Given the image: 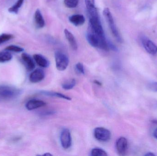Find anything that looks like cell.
I'll return each mask as SVG.
<instances>
[{
	"label": "cell",
	"mask_w": 157,
	"mask_h": 156,
	"mask_svg": "<svg viewBox=\"0 0 157 156\" xmlns=\"http://www.w3.org/2000/svg\"><path fill=\"white\" fill-rule=\"evenodd\" d=\"M154 136L156 139H157V128L155 130V131H154Z\"/></svg>",
	"instance_id": "obj_27"
},
{
	"label": "cell",
	"mask_w": 157,
	"mask_h": 156,
	"mask_svg": "<svg viewBox=\"0 0 157 156\" xmlns=\"http://www.w3.org/2000/svg\"><path fill=\"white\" fill-rule=\"evenodd\" d=\"M60 139L61 144L64 149H69L71 146V136L69 129H64L63 130L61 133Z\"/></svg>",
	"instance_id": "obj_5"
},
{
	"label": "cell",
	"mask_w": 157,
	"mask_h": 156,
	"mask_svg": "<svg viewBox=\"0 0 157 156\" xmlns=\"http://www.w3.org/2000/svg\"><path fill=\"white\" fill-rule=\"evenodd\" d=\"M46 105V103L41 100L32 99L29 100L25 104V107L28 111H33L36 109L43 107Z\"/></svg>",
	"instance_id": "obj_10"
},
{
	"label": "cell",
	"mask_w": 157,
	"mask_h": 156,
	"mask_svg": "<svg viewBox=\"0 0 157 156\" xmlns=\"http://www.w3.org/2000/svg\"><path fill=\"white\" fill-rule=\"evenodd\" d=\"M79 0H64V4L69 8H75L78 5Z\"/></svg>",
	"instance_id": "obj_20"
},
{
	"label": "cell",
	"mask_w": 157,
	"mask_h": 156,
	"mask_svg": "<svg viewBox=\"0 0 157 156\" xmlns=\"http://www.w3.org/2000/svg\"><path fill=\"white\" fill-rule=\"evenodd\" d=\"M13 58L12 54L9 51H1L0 52V63H4L10 61Z\"/></svg>",
	"instance_id": "obj_16"
},
{
	"label": "cell",
	"mask_w": 157,
	"mask_h": 156,
	"mask_svg": "<svg viewBox=\"0 0 157 156\" xmlns=\"http://www.w3.org/2000/svg\"><path fill=\"white\" fill-rule=\"evenodd\" d=\"M21 59L26 68L28 71H32L36 67L35 61L30 55L24 53L21 55Z\"/></svg>",
	"instance_id": "obj_9"
},
{
	"label": "cell",
	"mask_w": 157,
	"mask_h": 156,
	"mask_svg": "<svg viewBox=\"0 0 157 156\" xmlns=\"http://www.w3.org/2000/svg\"><path fill=\"white\" fill-rule=\"evenodd\" d=\"M142 42L143 46L147 52L152 55L157 54V46L152 40L147 38H142Z\"/></svg>",
	"instance_id": "obj_7"
},
{
	"label": "cell",
	"mask_w": 157,
	"mask_h": 156,
	"mask_svg": "<svg viewBox=\"0 0 157 156\" xmlns=\"http://www.w3.org/2000/svg\"><path fill=\"white\" fill-rule=\"evenodd\" d=\"M13 38V36L11 34H2L0 35V45L3 43L9 41Z\"/></svg>",
	"instance_id": "obj_22"
},
{
	"label": "cell",
	"mask_w": 157,
	"mask_h": 156,
	"mask_svg": "<svg viewBox=\"0 0 157 156\" xmlns=\"http://www.w3.org/2000/svg\"><path fill=\"white\" fill-rule=\"evenodd\" d=\"M146 156H154L155 155V154H153L152 153H148L145 155Z\"/></svg>",
	"instance_id": "obj_28"
},
{
	"label": "cell",
	"mask_w": 157,
	"mask_h": 156,
	"mask_svg": "<svg viewBox=\"0 0 157 156\" xmlns=\"http://www.w3.org/2000/svg\"><path fill=\"white\" fill-rule=\"evenodd\" d=\"M91 155L92 156H107L108 154L106 151L99 148H93L91 151Z\"/></svg>",
	"instance_id": "obj_18"
},
{
	"label": "cell",
	"mask_w": 157,
	"mask_h": 156,
	"mask_svg": "<svg viewBox=\"0 0 157 156\" xmlns=\"http://www.w3.org/2000/svg\"><path fill=\"white\" fill-rule=\"evenodd\" d=\"M24 0H17L15 4L13 5L10 7L8 9V11L10 13H18L19 9L23 5Z\"/></svg>",
	"instance_id": "obj_17"
},
{
	"label": "cell",
	"mask_w": 157,
	"mask_h": 156,
	"mask_svg": "<svg viewBox=\"0 0 157 156\" xmlns=\"http://www.w3.org/2000/svg\"><path fill=\"white\" fill-rule=\"evenodd\" d=\"M33 58L36 64L41 67L47 68L49 66V61L42 55L35 54L33 56Z\"/></svg>",
	"instance_id": "obj_12"
},
{
	"label": "cell",
	"mask_w": 157,
	"mask_h": 156,
	"mask_svg": "<svg viewBox=\"0 0 157 156\" xmlns=\"http://www.w3.org/2000/svg\"><path fill=\"white\" fill-rule=\"evenodd\" d=\"M76 84V81L74 79L68 81L67 82L63 83L62 85L63 89L65 90L72 89Z\"/></svg>",
	"instance_id": "obj_19"
},
{
	"label": "cell",
	"mask_w": 157,
	"mask_h": 156,
	"mask_svg": "<svg viewBox=\"0 0 157 156\" xmlns=\"http://www.w3.org/2000/svg\"><path fill=\"white\" fill-rule=\"evenodd\" d=\"M85 4L87 10L95 8V0H85Z\"/></svg>",
	"instance_id": "obj_23"
},
{
	"label": "cell",
	"mask_w": 157,
	"mask_h": 156,
	"mask_svg": "<svg viewBox=\"0 0 157 156\" xmlns=\"http://www.w3.org/2000/svg\"><path fill=\"white\" fill-rule=\"evenodd\" d=\"M94 83L97 84V85H98V86H101V85H102V84H101V82H100L99 81L97 80H94Z\"/></svg>",
	"instance_id": "obj_26"
},
{
	"label": "cell",
	"mask_w": 157,
	"mask_h": 156,
	"mask_svg": "<svg viewBox=\"0 0 157 156\" xmlns=\"http://www.w3.org/2000/svg\"><path fill=\"white\" fill-rule=\"evenodd\" d=\"M103 14L106 18L107 23L109 24V27L113 36L118 42L121 43H122V38L120 33L117 29V27L115 25L114 19H113V16L109 9L108 7L104 8L103 11Z\"/></svg>",
	"instance_id": "obj_2"
},
{
	"label": "cell",
	"mask_w": 157,
	"mask_h": 156,
	"mask_svg": "<svg viewBox=\"0 0 157 156\" xmlns=\"http://www.w3.org/2000/svg\"><path fill=\"white\" fill-rule=\"evenodd\" d=\"M128 146V141L125 137H121L118 138L116 141V148L119 155L122 156L126 155Z\"/></svg>",
	"instance_id": "obj_6"
},
{
	"label": "cell",
	"mask_w": 157,
	"mask_h": 156,
	"mask_svg": "<svg viewBox=\"0 0 157 156\" xmlns=\"http://www.w3.org/2000/svg\"><path fill=\"white\" fill-rule=\"evenodd\" d=\"M69 21L75 26L82 25L85 23L86 19L84 16L79 14L73 15L69 18Z\"/></svg>",
	"instance_id": "obj_11"
},
{
	"label": "cell",
	"mask_w": 157,
	"mask_h": 156,
	"mask_svg": "<svg viewBox=\"0 0 157 156\" xmlns=\"http://www.w3.org/2000/svg\"><path fill=\"white\" fill-rule=\"evenodd\" d=\"M45 77L44 71L41 69H37L30 73L29 80L32 83H38L43 80Z\"/></svg>",
	"instance_id": "obj_8"
},
{
	"label": "cell",
	"mask_w": 157,
	"mask_h": 156,
	"mask_svg": "<svg viewBox=\"0 0 157 156\" xmlns=\"http://www.w3.org/2000/svg\"><path fill=\"white\" fill-rule=\"evenodd\" d=\"M40 94L43 95H46V96H50V97H58L59 98L64 99V100H71V99L69 96H66L62 93H59L52 92L46 91H40Z\"/></svg>",
	"instance_id": "obj_15"
},
{
	"label": "cell",
	"mask_w": 157,
	"mask_h": 156,
	"mask_svg": "<svg viewBox=\"0 0 157 156\" xmlns=\"http://www.w3.org/2000/svg\"><path fill=\"white\" fill-rule=\"evenodd\" d=\"M22 93L20 89L12 86H0V101L12 100L19 97Z\"/></svg>",
	"instance_id": "obj_1"
},
{
	"label": "cell",
	"mask_w": 157,
	"mask_h": 156,
	"mask_svg": "<svg viewBox=\"0 0 157 156\" xmlns=\"http://www.w3.org/2000/svg\"><path fill=\"white\" fill-rule=\"evenodd\" d=\"M6 50L9 51H13V52L19 53L24 51V49L23 48L20 47L18 46L15 45H10L6 47L5 49Z\"/></svg>",
	"instance_id": "obj_21"
},
{
	"label": "cell",
	"mask_w": 157,
	"mask_h": 156,
	"mask_svg": "<svg viewBox=\"0 0 157 156\" xmlns=\"http://www.w3.org/2000/svg\"><path fill=\"white\" fill-rule=\"evenodd\" d=\"M35 21L38 28H42L45 26V20L39 9H37L35 12Z\"/></svg>",
	"instance_id": "obj_14"
},
{
	"label": "cell",
	"mask_w": 157,
	"mask_h": 156,
	"mask_svg": "<svg viewBox=\"0 0 157 156\" xmlns=\"http://www.w3.org/2000/svg\"><path fill=\"white\" fill-rule=\"evenodd\" d=\"M56 68L59 71L66 69L69 64V59L63 52L57 51L55 53Z\"/></svg>",
	"instance_id": "obj_3"
},
{
	"label": "cell",
	"mask_w": 157,
	"mask_h": 156,
	"mask_svg": "<svg viewBox=\"0 0 157 156\" xmlns=\"http://www.w3.org/2000/svg\"><path fill=\"white\" fill-rule=\"evenodd\" d=\"M152 122L153 123L157 125V120H153Z\"/></svg>",
	"instance_id": "obj_29"
},
{
	"label": "cell",
	"mask_w": 157,
	"mask_h": 156,
	"mask_svg": "<svg viewBox=\"0 0 157 156\" xmlns=\"http://www.w3.org/2000/svg\"><path fill=\"white\" fill-rule=\"evenodd\" d=\"M66 38L69 42L71 47L73 50H76L78 49V45L76 39L74 35L68 29H65L64 31Z\"/></svg>",
	"instance_id": "obj_13"
},
{
	"label": "cell",
	"mask_w": 157,
	"mask_h": 156,
	"mask_svg": "<svg viewBox=\"0 0 157 156\" xmlns=\"http://www.w3.org/2000/svg\"><path fill=\"white\" fill-rule=\"evenodd\" d=\"M94 136L97 140L106 142L110 139L111 134L110 131L103 127H97L94 130Z\"/></svg>",
	"instance_id": "obj_4"
},
{
	"label": "cell",
	"mask_w": 157,
	"mask_h": 156,
	"mask_svg": "<svg viewBox=\"0 0 157 156\" xmlns=\"http://www.w3.org/2000/svg\"><path fill=\"white\" fill-rule=\"evenodd\" d=\"M44 156H52V155L51 154L49 153H47V154H44Z\"/></svg>",
	"instance_id": "obj_30"
},
{
	"label": "cell",
	"mask_w": 157,
	"mask_h": 156,
	"mask_svg": "<svg viewBox=\"0 0 157 156\" xmlns=\"http://www.w3.org/2000/svg\"><path fill=\"white\" fill-rule=\"evenodd\" d=\"M147 88L150 90L157 92V82H153L149 83L147 86Z\"/></svg>",
	"instance_id": "obj_25"
},
{
	"label": "cell",
	"mask_w": 157,
	"mask_h": 156,
	"mask_svg": "<svg viewBox=\"0 0 157 156\" xmlns=\"http://www.w3.org/2000/svg\"><path fill=\"white\" fill-rule=\"evenodd\" d=\"M75 69H76V71L79 74H85V69H84V66L82 63L78 62L77 64H76L75 65Z\"/></svg>",
	"instance_id": "obj_24"
}]
</instances>
